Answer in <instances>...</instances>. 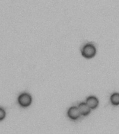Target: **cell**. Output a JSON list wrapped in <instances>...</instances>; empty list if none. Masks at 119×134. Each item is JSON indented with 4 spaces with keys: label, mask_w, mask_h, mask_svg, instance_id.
<instances>
[{
    "label": "cell",
    "mask_w": 119,
    "mask_h": 134,
    "mask_svg": "<svg viewBox=\"0 0 119 134\" xmlns=\"http://www.w3.org/2000/svg\"><path fill=\"white\" fill-rule=\"evenodd\" d=\"M110 100L113 105H119V94L115 93L111 95L110 98Z\"/></svg>",
    "instance_id": "obj_6"
},
{
    "label": "cell",
    "mask_w": 119,
    "mask_h": 134,
    "mask_svg": "<svg viewBox=\"0 0 119 134\" xmlns=\"http://www.w3.org/2000/svg\"><path fill=\"white\" fill-rule=\"evenodd\" d=\"M96 54V47L92 44H86L84 46L81 50V54L82 56L87 59H91Z\"/></svg>",
    "instance_id": "obj_1"
},
{
    "label": "cell",
    "mask_w": 119,
    "mask_h": 134,
    "mask_svg": "<svg viewBox=\"0 0 119 134\" xmlns=\"http://www.w3.org/2000/svg\"><path fill=\"white\" fill-rule=\"evenodd\" d=\"M78 108L80 111L81 115L84 116H86L91 113V108L86 103H81L78 105Z\"/></svg>",
    "instance_id": "obj_4"
},
{
    "label": "cell",
    "mask_w": 119,
    "mask_h": 134,
    "mask_svg": "<svg viewBox=\"0 0 119 134\" xmlns=\"http://www.w3.org/2000/svg\"><path fill=\"white\" fill-rule=\"evenodd\" d=\"M32 101L31 96L27 93H23L20 94L18 97V103L22 107H28L29 106Z\"/></svg>",
    "instance_id": "obj_2"
},
{
    "label": "cell",
    "mask_w": 119,
    "mask_h": 134,
    "mask_svg": "<svg viewBox=\"0 0 119 134\" xmlns=\"http://www.w3.org/2000/svg\"><path fill=\"white\" fill-rule=\"evenodd\" d=\"M5 116H6V112H5L4 109L0 108V120L4 119Z\"/></svg>",
    "instance_id": "obj_7"
},
{
    "label": "cell",
    "mask_w": 119,
    "mask_h": 134,
    "mask_svg": "<svg viewBox=\"0 0 119 134\" xmlns=\"http://www.w3.org/2000/svg\"><path fill=\"white\" fill-rule=\"evenodd\" d=\"M81 115L80 111H79L78 107H71L68 111V116L70 119L75 120L78 119Z\"/></svg>",
    "instance_id": "obj_3"
},
{
    "label": "cell",
    "mask_w": 119,
    "mask_h": 134,
    "mask_svg": "<svg viewBox=\"0 0 119 134\" xmlns=\"http://www.w3.org/2000/svg\"><path fill=\"white\" fill-rule=\"evenodd\" d=\"M86 103L91 109H95L98 105V98L95 96H90L86 99Z\"/></svg>",
    "instance_id": "obj_5"
}]
</instances>
